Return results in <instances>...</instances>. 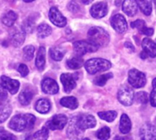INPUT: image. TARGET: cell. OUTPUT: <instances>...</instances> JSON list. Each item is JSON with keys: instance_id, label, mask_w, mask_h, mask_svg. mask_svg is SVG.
I'll return each instance as SVG.
<instances>
[{"instance_id": "1", "label": "cell", "mask_w": 156, "mask_h": 140, "mask_svg": "<svg viewBox=\"0 0 156 140\" xmlns=\"http://www.w3.org/2000/svg\"><path fill=\"white\" fill-rule=\"evenodd\" d=\"M36 122V117L31 114H18L13 117L8 124V127L16 132H22L24 130H30L34 128Z\"/></svg>"}, {"instance_id": "2", "label": "cell", "mask_w": 156, "mask_h": 140, "mask_svg": "<svg viewBox=\"0 0 156 140\" xmlns=\"http://www.w3.org/2000/svg\"><path fill=\"white\" fill-rule=\"evenodd\" d=\"M89 42L96 46L98 48L100 46H105L110 42V36L107 31L99 26L91 27L88 32Z\"/></svg>"}, {"instance_id": "3", "label": "cell", "mask_w": 156, "mask_h": 140, "mask_svg": "<svg viewBox=\"0 0 156 140\" xmlns=\"http://www.w3.org/2000/svg\"><path fill=\"white\" fill-rule=\"evenodd\" d=\"M84 67L89 74L94 75L98 72L109 70L112 67V63L103 58H91L85 62Z\"/></svg>"}, {"instance_id": "4", "label": "cell", "mask_w": 156, "mask_h": 140, "mask_svg": "<svg viewBox=\"0 0 156 140\" xmlns=\"http://www.w3.org/2000/svg\"><path fill=\"white\" fill-rule=\"evenodd\" d=\"M128 81L131 86L135 88H140L145 86L146 84V77L145 75L139 71L138 69H131L128 75Z\"/></svg>"}, {"instance_id": "5", "label": "cell", "mask_w": 156, "mask_h": 140, "mask_svg": "<svg viewBox=\"0 0 156 140\" xmlns=\"http://www.w3.org/2000/svg\"><path fill=\"white\" fill-rule=\"evenodd\" d=\"M118 100L120 101L121 104L126 107L133 105V100H134L133 90L127 86L122 87L118 91Z\"/></svg>"}, {"instance_id": "6", "label": "cell", "mask_w": 156, "mask_h": 140, "mask_svg": "<svg viewBox=\"0 0 156 140\" xmlns=\"http://www.w3.org/2000/svg\"><path fill=\"white\" fill-rule=\"evenodd\" d=\"M73 49L78 56H82L87 53L97 51L98 47L96 46L92 45L89 41L80 40V41H77L73 44Z\"/></svg>"}, {"instance_id": "7", "label": "cell", "mask_w": 156, "mask_h": 140, "mask_svg": "<svg viewBox=\"0 0 156 140\" xmlns=\"http://www.w3.org/2000/svg\"><path fill=\"white\" fill-rule=\"evenodd\" d=\"M68 123V118L65 115L58 114L52 117L46 124V128L49 130H61Z\"/></svg>"}, {"instance_id": "8", "label": "cell", "mask_w": 156, "mask_h": 140, "mask_svg": "<svg viewBox=\"0 0 156 140\" xmlns=\"http://www.w3.org/2000/svg\"><path fill=\"white\" fill-rule=\"evenodd\" d=\"M84 131L81 130L78 124H77V117H73L70 118L68 130H67V135L69 139L70 140H80L83 136Z\"/></svg>"}, {"instance_id": "9", "label": "cell", "mask_w": 156, "mask_h": 140, "mask_svg": "<svg viewBox=\"0 0 156 140\" xmlns=\"http://www.w3.org/2000/svg\"><path fill=\"white\" fill-rule=\"evenodd\" d=\"M48 15H49V19L50 21L57 26L58 27H63L66 26L67 24V19L66 17L59 12V10L53 6L49 9V13H48Z\"/></svg>"}, {"instance_id": "10", "label": "cell", "mask_w": 156, "mask_h": 140, "mask_svg": "<svg viewBox=\"0 0 156 140\" xmlns=\"http://www.w3.org/2000/svg\"><path fill=\"white\" fill-rule=\"evenodd\" d=\"M111 23L112 27L120 34H123L125 31H127L128 28V24L126 22L125 17L121 15V14H117L115 15H113L111 19Z\"/></svg>"}, {"instance_id": "11", "label": "cell", "mask_w": 156, "mask_h": 140, "mask_svg": "<svg viewBox=\"0 0 156 140\" xmlns=\"http://www.w3.org/2000/svg\"><path fill=\"white\" fill-rule=\"evenodd\" d=\"M1 86L5 90H7L10 94L15 95L17 93V91L19 89L20 83L17 80L11 79L10 77H8L6 76H2L1 77Z\"/></svg>"}, {"instance_id": "12", "label": "cell", "mask_w": 156, "mask_h": 140, "mask_svg": "<svg viewBox=\"0 0 156 140\" xmlns=\"http://www.w3.org/2000/svg\"><path fill=\"white\" fill-rule=\"evenodd\" d=\"M77 124L79 128L85 131L88 128H92L96 126V119L91 115H82L77 117Z\"/></svg>"}, {"instance_id": "13", "label": "cell", "mask_w": 156, "mask_h": 140, "mask_svg": "<svg viewBox=\"0 0 156 140\" xmlns=\"http://www.w3.org/2000/svg\"><path fill=\"white\" fill-rule=\"evenodd\" d=\"M60 81L63 85V87H64V90L66 93L71 92L77 86L76 78H75L74 75H72V74H68V73L62 74L60 76Z\"/></svg>"}, {"instance_id": "14", "label": "cell", "mask_w": 156, "mask_h": 140, "mask_svg": "<svg viewBox=\"0 0 156 140\" xmlns=\"http://www.w3.org/2000/svg\"><path fill=\"white\" fill-rule=\"evenodd\" d=\"M140 138L141 140H155V127L150 123L144 124L140 129Z\"/></svg>"}, {"instance_id": "15", "label": "cell", "mask_w": 156, "mask_h": 140, "mask_svg": "<svg viewBox=\"0 0 156 140\" xmlns=\"http://www.w3.org/2000/svg\"><path fill=\"white\" fill-rule=\"evenodd\" d=\"M41 88L42 91L48 95H55L58 92V86L57 82L49 77H47L42 80L41 82Z\"/></svg>"}, {"instance_id": "16", "label": "cell", "mask_w": 156, "mask_h": 140, "mask_svg": "<svg viewBox=\"0 0 156 140\" xmlns=\"http://www.w3.org/2000/svg\"><path fill=\"white\" fill-rule=\"evenodd\" d=\"M108 13V5L105 2H99L94 4L90 8V15L94 18H101Z\"/></svg>"}, {"instance_id": "17", "label": "cell", "mask_w": 156, "mask_h": 140, "mask_svg": "<svg viewBox=\"0 0 156 140\" xmlns=\"http://www.w3.org/2000/svg\"><path fill=\"white\" fill-rule=\"evenodd\" d=\"M25 38H26V33L22 29L15 28L10 33V43L15 47L20 46L24 43Z\"/></svg>"}, {"instance_id": "18", "label": "cell", "mask_w": 156, "mask_h": 140, "mask_svg": "<svg viewBox=\"0 0 156 140\" xmlns=\"http://www.w3.org/2000/svg\"><path fill=\"white\" fill-rule=\"evenodd\" d=\"M122 10L129 16L135 15L138 10V5L136 0H124L122 3Z\"/></svg>"}, {"instance_id": "19", "label": "cell", "mask_w": 156, "mask_h": 140, "mask_svg": "<svg viewBox=\"0 0 156 140\" xmlns=\"http://www.w3.org/2000/svg\"><path fill=\"white\" fill-rule=\"evenodd\" d=\"M143 51H144L148 56H151V57H155L156 56V46L155 43L151 39V38H144L143 40Z\"/></svg>"}, {"instance_id": "20", "label": "cell", "mask_w": 156, "mask_h": 140, "mask_svg": "<svg viewBox=\"0 0 156 140\" xmlns=\"http://www.w3.org/2000/svg\"><path fill=\"white\" fill-rule=\"evenodd\" d=\"M12 112V108L7 100L0 101V123L5 121Z\"/></svg>"}, {"instance_id": "21", "label": "cell", "mask_w": 156, "mask_h": 140, "mask_svg": "<svg viewBox=\"0 0 156 140\" xmlns=\"http://www.w3.org/2000/svg\"><path fill=\"white\" fill-rule=\"evenodd\" d=\"M35 108L40 114H47L49 112V110L51 108V104H50L49 100H48L46 98H40L36 102Z\"/></svg>"}, {"instance_id": "22", "label": "cell", "mask_w": 156, "mask_h": 140, "mask_svg": "<svg viewBox=\"0 0 156 140\" xmlns=\"http://www.w3.org/2000/svg\"><path fill=\"white\" fill-rule=\"evenodd\" d=\"M45 65H46V49L44 46H41L38 49V52L36 57V67L37 70L43 71L45 68Z\"/></svg>"}, {"instance_id": "23", "label": "cell", "mask_w": 156, "mask_h": 140, "mask_svg": "<svg viewBox=\"0 0 156 140\" xmlns=\"http://www.w3.org/2000/svg\"><path fill=\"white\" fill-rule=\"evenodd\" d=\"M132 129V122L126 114H122L120 120V131L122 134H128Z\"/></svg>"}, {"instance_id": "24", "label": "cell", "mask_w": 156, "mask_h": 140, "mask_svg": "<svg viewBox=\"0 0 156 140\" xmlns=\"http://www.w3.org/2000/svg\"><path fill=\"white\" fill-rule=\"evenodd\" d=\"M34 97V94L33 92L30 90V89H24L23 91H21V93L19 94L18 96V100L20 102L21 105L23 106H27L30 104L32 98Z\"/></svg>"}, {"instance_id": "25", "label": "cell", "mask_w": 156, "mask_h": 140, "mask_svg": "<svg viewBox=\"0 0 156 140\" xmlns=\"http://www.w3.org/2000/svg\"><path fill=\"white\" fill-rule=\"evenodd\" d=\"M60 105L69 109H76L79 107V102L75 97H65L60 99Z\"/></svg>"}, {"instance_id": "26", "label": "cell", "mask_w": 156, "mask_h": 140, "mask_svg": "<svg viewBox=\"0 0 156 140\" xmlns=\"http://www.w3.org/2000/svg\"><path fill=\"white\" fill-rule=\"evenodd\" d=\"M137 5L140 7L141 11L146 15H150L152 14L153 10V5H152V0H137Z\"/></svg>"}, {"instance_id": "27", "label": "cell", "mask_w": 156, "mask_h": 140, "mask_svg": "<svg viewBox=\"0 0 156 140\" xmlns=\"http://www.w3.org/2000/svg\"><path fill=\"white\" fill-rule=\"evenodd\" d=\"M17 19V15L14 11H8L2 17V22L6 26H12Z\"/></svg>"}, {"instance_id": "28", "label": "cell", "mask_w": 156, "mask_h": 140, "mask_svg": "<svg viewBox=\"0 0 156 140\" xmlns=\"http://www.w3.org/2000/svg\"><path fill=\"white\" fill-rule=\"evenodd\" d=\"M52 32L51 27L47 24H40L37 28V34L39 38H46Z\"/></svg>"}, {"instance_id": "29", "label": "cell", "mask_w": 156, "mask_h": 140, "mask_svg": "<svg viewBox=\"0 0 156 140\" xmlns=\"http://www.w3.org/2000/svg\"><path fill=\"white\" fill-rule=\"evenodd\" d=\"M49 55H50V57L53 60H55V61H60L64 57L65 49H63L61 47H58V46L52 47L49 50Z\"/></svg>"}, {"instance_id": "30", "label": "cell", "mask_w": 156, "mask_h": 140, "mask_svg": "<svg viewBox=\"0 0 156 140\" xmlns=\"http://www.w3.org/2000/svg\"><path fill=\"white\" fill-rule=\"evenodd\" d=\"M84 65V61L81 56H75L67 61V66L70 69H79Z\"/></svg>"}, {"instance_id": "31", "label": "cell", "mask_w": 156, "mask_h": 140, "mask_svg": "<svg viewBox=\"0 0 156 140\" xmlns=\"http://www.w3.org/2000/svg\"><path fill=\"white\" fill-rule=\"evenodd\" d=\"M98 116L102 120H105L107 122H112L117 118V112L116 111H113V110H111V111H103V112H99L98 113Z\"/></svg>"}, {"instance_id": "32", "label": "cell", "mask_w": 156, "mask_h": 140, "mask_svg": "<svg viewBox=\"0 0 156 140\" xmlns=\"http://www.w3.org/2000/svg\"><path fill=\"white\" fill-rule=\"evenodd\" d=\"M35 26V20H33L31 17H28L27 19L24 20L22 25V30L25 33H31Z\"/></svg>"}, {"instance_id": "33", "label": "cell", "mask_w": 156, "mask_h": 140, "mask_svg": "<svg viewBox=\"0 0 156 140\" xmlns=\"http://www.w3.org/2000/svg\"><path fill=\"white\" fill-rule=\"evenodd\" d=\"M34 52H35V47L33 46H27L23 49V57L27 61H30L33 56H34Z\"/></svg>"}, {"instance_id": "34", "label": "cell", "mask_w": 156, "mask_h": 140, "mask_svg": "<svg viewBox=\"0 0 156 140\" xmlns=\"http://www.w3.org/2000/svg\"><path fill=\"white\" fill-rule=\"evenodd\" d=\"M112 77H113V75H112V73H108V74L101 75V76L98 77L94 80V83H95L97 86H99V87H103V86L107 83V81H108L109 79H111Z\"/></svg>"}, {"instance_id": "35", "label": "cell", "mask_w": 156, "mask_h": 140, "mask_svg": "<svg viewBox=\"0 0 156 140\" xmlns=\"http://www.w3.org/2000/svg\"><path fill=\"white\" fill-rule=\"evenodd\" d=\"M110 136H111V130L110 128L108 127L102 128L96 133V137L100 140H108L110 138Z\"/></svg>"}, {"instance_id": "36", "label": "cell", "mask_w": 156, "mask_h": 140, "mask_svg": "<svg viewBox=\"0 0 156 140\" xmlns=\"http://www.w3.org/2000/svg\"><path fill=\"white\" fill-rule=\"evenodd\" d=\"M37 140H48V129L43 127L40 130L36 132L33 136Z\"/></svg>"}, {"instance_id": "37", "label": "cell", "mask_w": 156, "mask_h": 140, "mask_svg": "<svg viewBox=\"0 0 156 140\" xmlns=\"http://www.w3.org/2000/svg\"><path fill=\"white\" fill-rule=\"evenodd\" d=\"M0 140H16V137L7 132L4 128H0Z\"/></svg>"}, {"instance_id": "38", "label": "cell", "mask_w": 156, "mask_h": 140, "mask_svg": "<svg viewBox=\"0 0 156 140\" xmlns=\"http://www.w3.org/2000/svg\"><path fill=\"white\" fill-rule=\"evenodd\" d=\"M134 97L141 104H146L149 100V97L146 92H138L136 96H134Z\"/></svg>"}, {"instance_id": "39", "label": "cell", "mask_w": 156, "mask_h": 140, "mask_svg": "<svg viewBox=\"0 0 156 140\" xmlns=\"http://www.w3.org/2000/svg\"><path fill=\"white\" fill-rule=\"evenodd\" d=\"M17 71L19 72V74L21 75V77H25L28 75L29 73V70H28V67L25 65V64H20L17 67Z\"/></svg>"}, {"instance_id": "40", "label": "cell", "mask_w": 156, "mask_h": 140, "mask_svg": "<svg viewBox=\"0 0 156 140\" xmlns=\"http://www.w3.org/2000/svg\"><path fill=\"white\" fill-rule=\"evenodd\" d=\"M131 26H132V27H133V28L136 27V28L139 29V31H140L142 28H144V27L145 26V22H144V20L138 19V20H136V21L133 22Z\"/></svg>"}, {"instance_id": "41", "label": "cell", "mask_w": 156, "mask_h": 140, "mask_svg": "<svg viewBox=\"0 0 156 140\" xmlns=\"http://www.w3.org/2000/svg\"><path fill=\"white\" fill-rule=\"evenodd\" d=\"M155 94H156L155 87H153V91H152V93L150 94V103H151L152 107H154V108H155V106H156Z\"/></svg>"}, {"instance_id": "42", "label": "cell", "mask_w": 156, "mask_h": 140, "mask_svg": "<svg viewBox=\"0 0 156 140\" xmlns=\"http://www.w3.org/2000/svg\"><path fill=\"white\" fill-rule=\"evenodd\" d=\"M7 99V92L0 84V101H4Z\"/></svg>"}, {"instance_id": "43", "label": "cell", "mask_w": 156, "mask_h": 140, "mask_svg": "<svg viewBox=\"0 0 156 140\" xmlns=\"http://www.w3.org/2000/svg\"><path fill=\"white\" fill-rule=\"evenodd\" d=\"M140 32L144 35H146V36H152L154 34V29L153 28H150V27H146L144 26V28H142L140 30Z\"/></svg>"}, {"instance_id": "44", "label": "cell", "mask_w": 156, "mask_h": 140, "mask_svg": "<svg viewBox=\"0 0 156 140\" xmlns=\"http://www.w3.org/2000/svg\"><path fill=\"white\" fill-rule=\"evenodd\" d=\"M69 9L71 11V12H77L79 9H80V6L77 3H75L74 1L70 2V4H69Z\"/></svg>"}, {"instance_id": "45", "label": "cell", "mask_w": 156, "mask_h": 140, "mask_svg": "<svg viewBox=\"0 0 156 140\" xmlns=\"http://www.w3.org/2000/svg\"><path fill=\"white\" fill-rule=\"evenodd\" d=\"M125 47H126V48H130L132 52L134 51V46H133V44L130 43V42H126V43H125Z\"/></svg>"}, {"instance_id": "46", "label": "cell", "mask_w": 156, "mask_h": 140, "mask_svg": "<svg viewBox=\"0 0 156 140\" xmlns=\"http://www.w3.org/2000/svg\"><path fill=\"white\" fill-rule=\"evenodd\" d=\"M114 140H133V138H129V137H119V136H117Z\"/></svg>"}, {"instance_id": "47", "label": "cell", "mask_w": 156, "mask_h": 140, "mask_svg": "<svg viewBox=\"0 0 156 140\" xmlns=\"http://www.w3.org/2000/svg\"><path fill=\"white\" fill-rule=\"evenodd\" d=\"M141 57H142L143 59H145V58L148 57V56H147V54H146L144 51H142V53H141Z\"/></svg>"}, {"instance_id": "48", "label": "cell", "mask_w": 156, "mask_h": 140, "mask_svg": "<svg viewBox=\"0 0 156 140\" xmlns=\"http://www.w3.org/2000/svg\"><path fill=\"white\" fill-rule=\"evenodd\" d=\"M92 1H93V0H82V3H83L84 5H89V4H90Z\"/></svg>"}, {"instance_id": "49", "label": "cell", "mask_w": 156, "mask_h": 140, "mask_svg": "<svg viewBox=\"0 0 156 140\" xmlns=\"http://www.w3.org/2000/svg\"><path fill=\"white\" fill-rule=\"evenodd\" d=\"M25 138H26V137H25ZM32 139H33V136L28 135V136H27V138H26L24 140H32Z\"/></svg>"}, {"instance_id": "50", "label": "cell", "mask_w": 156, "mask_h": 140, "mask_svg": "<svg viewBox=\"0 0 156 140\" xmlns=\"http://www.w3.org/2000/svg\"><path fill=\"white\" fill-rule=\"evenodd\" d=\"M120 2L122 3V0H117V1H116V5H120Z\"/></svg>"}, {"instance_id": "51", "label": "cell", "mask_w": 156, "mask_h": 140, "mask_svg": "<svg viewBox=\"0 0 156 140\" xmlns=\"http://www.w3.org/2000/svg\"><path fill=\"white\" fill-rule=\"evenodd\" d=\"M23 1H25V2H27V3H29V2H32V1H34V0H23Z\"/></svg>"}, {"instance_id": "52", "label": "cell", "mask_w": 156, "mask_h": 140, "mask_svg": "<svg viewBox=\"0 0 156 140\" xmlns=\"http://www.w3.org/2000/svg\"><path fill=\"white\" fill-rule=\"evenodd\" d=\"M82 140H90V139H89V138H83Z\"/></svg>"}]
</instances>
